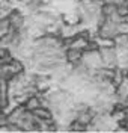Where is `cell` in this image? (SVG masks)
Instances as JSON below:
<instances>
[{"mask_svg": "<svg viewBox=\"0 0 128 133\" xmlns=\"http://www.w3.org/2000/svg\"><path fill=\"white\" fill-rule=\"evenodd\" d=\"M12 30V24H11V21H9L8 15L6 17H0V41L3 39V38H6L9 33Z\"/></svg>", "mask_w": 128, "mask_h": 133, "instance_id": "obj_2", "label": "cell"}, {"mask_svg": "<svg viewBox=\"0 0 128 133\" xmlns=\"http://www.w3.org/2000/svg\"><path fill=\"white\" fill-rule=\"evenodd\" d=\"M100 56H101L102 65L106 68H118L119 65V50L116 45H101L98 47Z\"/></svg>", "mask_w": 128, "mask_h": 133, "instance_id": "obj_1", "label": "cell"}]
</instances>
